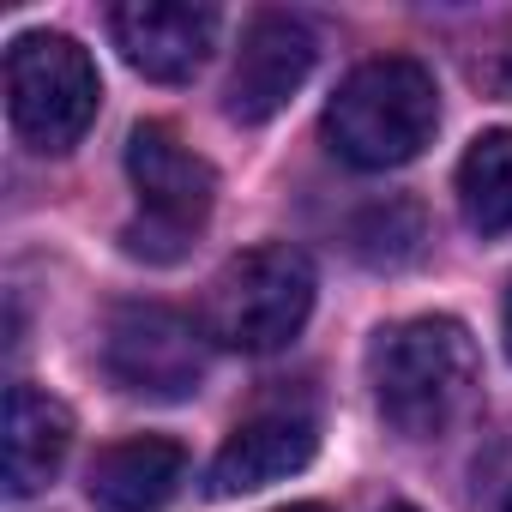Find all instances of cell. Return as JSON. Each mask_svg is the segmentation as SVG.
I'll list each match as a JSON object with an SVG mask.
<instances>
[{
    "mask_svg": "<svg viewBox=\"0 0 512 512\" xmlns=\"http://www.w3.org/2000/svg\"><path fill=\"white\" fill-rule=\"evenodd\" d=\"M314 31L290 13H260L247 31H241V49H235V67H229V85H223V115L241 121V127H260L272 121L314 73Z\"/></svg>",
    "mask_w": 512,
    "mask_h": 512,
    "instance_id": "obj_7",
    "label": "cell"
},
{
    "mask_svg": "<svg viewBox=\"0 0 512 512\" xmlns=\"http://www.w3.org/2000/svg\"><path fill=\"white\" fill-rule=\"evenodd\" d=\"M500 338H506V356H512V290H506V308H500Z\"/></svg>",
    "mask_w": 512,
    "mask_h": 512,
    "instance_id": "obj_14",
    "label": "cell"
},
{
    "mask_svg": "<svg viewBox=\"0 0 512 512\" xmlns=\"http://www.w3.org/2000/svg\"><path fill=\"white\" fill-rule=\"evenodd\" d=\"M314 314V266L290 241L247 247L211 278L205 290V338L241 356L284 350Z\"/></svg>",
    "mask_w": 512,
    "mask_h": 512,
    "instance_id": "obj_3",
    "label": "cell"
},
{
    "mask_svg": "<svg viewBox=\"0 0 512 512\" xmlns=\"http://www.w3.org/2000/svg\"><path fill=\"white\" fill-rule=\"evenodd\" d=\"M458 211L476 235L512 229V127H488L458 157Z\"/></svg>",
    "mask_w": 512,
    "mask_h": 512,
    "instance_id": "obj_12",
    "label": "cell"
},
{
    "mask_svg": "<svg viewBox=\"0 0 512 512\" xmlns=\"http://www.w3.org/2000/svg\"><path fill=\"white\" fill-rule=\"evenodd\" d=\"M109 37L121 61L157 85H181L205 67L217 43V7H193V0H121L109 13Z\"/></svg>",
    "mask_w": 512,
    "mask_h": 512,
    "instance_id": "obj_8",
    "label": "cell"
},
{
    "mask_svg": "<svg viewBox=\"0 0 512 512\" xmlns=\"http://www.w3.org/2000/svg\"><path fill=\"white\" fill-rule=\"evenodd\" d=\"M314 452H320L314 416H302V410H266V416L241 422V428L223 440V452L211 458V494L229 500V494L272 488V482L308 470Z\"/></svg>",
    "mask_w": 512,
    "mask_h": 512,
    "instance_id": "obj_9",
    "label": "cell"
},
{
    "mask_svg": "<svg viewBox=\"0 0 512 512\" xmlns=\"http://www.w3.org/2000/svg\"><path fill=\"white\" fill-rule=\"evenodd\" d=\"M440 127V91L434 73L410 55L362 61L326 103V145L350 169H404L434 145Z\"/></svg>",
    "mask_w": 512,
    "mask_h": 512,
    "instance_id": "obj_2",
    "label": "cell"
},
{
    "mask_svg": "<svg viewBox=\"0 0 512 512\" xmlns=\"http://www.w3.org/2000/svg\"><path fill=\"white\" fill-rule=\"evenodd\" d=\"M386 512H416V506H410V500H392V506H386Z\"/></svg>",
    "mask_w": 512,
    "mask_h": 512,
    "instance_id": "obj_16",
    "label": "cell"
},
{
    "mask_svg": "<svg viewBox=\"0 0 512 512\" xmlns=\"http://www.w3.org/2000/svg\"><path fill=\"white\" fill-rule=\"evenodd\" d=\"M368 386H374V404L392 434L434 440L470 410V398L482 386L476 338L446 314L398 320L368 344Z\"/></svg>",
    "mask_w": 512,
    "mask_h": 512,
    "instance_id": "obj_1",
    "label": "cell"
},
{
    "mask_svg": "<svg viewBox=\"0 0 512 512\" xmlns=\"http://www.w3.org/2000/svg\"><path fill=\"white\" fill-rule=\"evenodd\" d=\"M422 211L416 205H404V199H392V205H374L362 223H356V253L368 266H410L416 253H422Z\"/></svg>",
    "mask_w": 512,
    "mask_h": 512,
    "instance_id": "obj_13",
    "label": "cell"
},
{
    "mask_svg": "<svg viewBox=\"0 0 512 512\" xmlns=\"http://www.w3.org/2000/svg\"><path fill=\"white\" fill-rule=\"evenodd\" d=\"M500 512H512V500H506V506H500Z\"/></svg>",
    "mask_w": 512,
    "mask_h": 512,
    "instance_id": "obj_17",
    "label": "cell"
},
{
    "mask_svg": "<svg viewBox=\"0 0 512 512\" xmlns=\"http://www.w3.org/2000/svg\"><path fill=\"white\" fill-rule=\"evenodd\" d=\"M278 512H332V506H320V500H290V506H278Z\"/></svg>",
    "mask_w": 512,
    "mask_h": 512,
    "instance_id": "obj_15",
    "label": "cell"
},
{
    "mask_svg": "<svg viewBox=\"0 0 512 512\" xmlns=\"http://www.w3.org/2000/svg\"><path fill=\"white\" fill-rule=\"evenodd\" d=\"M127 181L145 205V217L133 229H121L127 253L133 260H157V266L181 260L187 241L205 229V217L217 205V169L193 145H181L175 127L139 121L127 133Z\"/></svg>",
    "mask_w": 512,
    "mask_h": 512,
    "instance_id": "obj_4",
    "label": "cell"
},
{
    "mask_svg": "<svg viewBox=\"0 0 512 512\" xmlns=\"http://www.w3.org/2000/svg\"><path fill=\"white\" fill-rule=\"evenodd\" d=\"M103 368L133 398L181 404L205 380V326H193L187 314L157 308V302H127L109 314Z\"/></svg>",
    "mask_w": 512,
    "mask_h": 512,
    "instance_id": "obj_6",
    "label": "cell"
},
{
    "mask_svg": "<svg viewBox=\"0 0 512 512\" xmlns=\"http://www.w3.org/2000/svg\"><path fill=\"white\" fill-rule=\"evenodd\" d=\"M97 103H103L97 61L73 37L25 31L7 49V115H13V133L31 151H43V157L73 151L91 133Z\"/></svg>",
    "mask_w": 512,
    "mask_h": 512,
    "instance_id": "obj_5",
    "label": "cell"
},
{
    "mask_svg": "<svg viewBox=\"0 0 512 512\" xmlns=\"http://www.w3.org/2000/svg\"><path fill=\"white\" fill-rule=\"evenodd\" d=\"M181 482H187V446L163 434L115 440L85 470V488L103 512H163Z\"/></svg>",
    "mask_w": 512,
    "mask_h": 512,
    "instance_id": "obj_10",
    "label": "cell"
},
{
    "mask_svg": "<svg viewBox=\"0 0 512 512\" xmlns=\"http://www.w3.org/2000/svg\"><path fill=\"white\" fill-rule=\"evenodd\" d=\"M67 452H73V410L37 386H13L7 392V470H0L7 494L31 500L37 488H49Z\"/></svg>",
    "mask_w": 512,
    "mask_h": 512,
    "instance_id": "obj_11",
    "label": "cell"
}]
</instances>
